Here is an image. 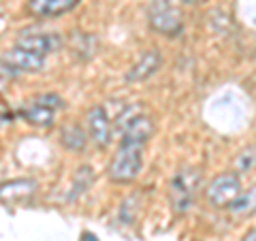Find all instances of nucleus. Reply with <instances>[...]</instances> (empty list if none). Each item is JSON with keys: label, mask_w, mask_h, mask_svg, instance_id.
<instances>
[{"label": "nucleus", "mask_w": 256, "mask_h": 241, "mask_svg": "<svg viewBox=\"0 0 256 241\" xmlns=\"http://www.w3.org/2000/svg\"><path fill=\"white\" fill-rule=\"evenodd\" d=\"M143 171V146H130L122 143L120 150L114 154L107 168V175L116 184H130L139 178Z\"/></svg>", "instance_id": "f257e3e1"}, {"label": "nucleus", "mask_w": 256, "mask_h": 241, "mask_svg": "<svg viewBox=\"0 0 256 241\" xmlns=\"http://www.w3.org/2000/svg\"><path fill=\"white\" fill-rule=\"evenodd\" d=\"M201 182H203L201 168H194V166H186L175 175L169 188V200L175 214H186L194 205Z\"/></svg>", "instance_id": "f03ea898"}, {"label": "nucleus", "mask_w": 256, "mask_h": 241, "mask_svg": "<svg viewBox=\"0 0 256 241\" xmlns=\"http://www.w3.org/2000/svg\"><path fill=\"white\" fill-rule=\"evenodd\" d=\"M148 15L150 26L164 36H178L184 28L180 0H152Z\"/></svg>", "instance_id": "7ed1b4c3"}, {"label": "nucleus", "mask_w": 256, "mask_h": 241, "mask_svg": "<svg viewBox=\"0 0 256 241\" xmlns=\"http://www.w3.org/2000/svg\"><path fill=\"white\" fill-rule=\"evenodd\" d=\"M45 64L47 62L43 56L24 50L20 45L0 54V73H4L6 77H15L22 73H41Z\"/></svg>", "instance_id": "20e7f679"}, {"label": "nucleus", "mask_w": 256, "mask_h": 241, "mask_svg": "<svg viewBox=\"0 0 256 241\" xmlns=\"http://www.w3.org/2000/svg\"><path fill=\"white\" fill-rule=\"evenodd\" d=\"M64 107V100L58 94H43L30 100L28 107H24L22 116L28 124L38 128H50L56 122V111Z\"/></svg>", "instance_id": "39448f33"}, {"label": "nucleus", "mask_w": 256, "mask_h": 241, "mask_svg": "<svg viewBox=\"0 0 256 241\" xmlns=\"http://www.w3.org/2000/svg\"><path fill=\"white\" fill-rule=\"evenodd\" d=\"M239 192H242V182H239L237 173H220L210 182V186L205 188V200L210 207L222 210L228 207Z\"/></svg>", "instance_id": "423d86ee"}, {"label": "nucleus", "mask_w": 256, "mask_h": 241, "mask_svg": "<svg viewBox=\"0 0 256 241\" xmlns=\"http://www.w3.org/2000/svg\"><path fill=\"white\" fill-rule=\"evenodd\" d=\"M15 45L47 58L50 54H56L62 50L64 38L60 32H22V36L18 38Z\"/></svg>", "instance_id": "0eeeda50"}, {"label": "nucleus", "mask_w": 256, "mask_h": 241, "mask_svg": "<svg viewBox=\"0 0 256 241\" xmlns=\"http://www.w3.org/2000/svg\"><path fill=\"white\" fill-rule=\"evenodd\" d=\"M88 136L96 143L98 148H107L111 139H114V126H111V118L105 111V107L98 105V107H92L88 111Z\"/></svg>", "instance_id": "6e6552de"}, {"label": "nucleus", "mask_w": 256, "mask_h": 241, "mask_svg": "<svg viewBox=\"0 0 256 241\" xmlns=\"http://www.w3.org/2000/svg\"><path fill=\"white\" fill-rule=\"evenodd\" d=\"M154 130H156V126L150 116H132L122 126V143L146 146L152 136H154Z\"/></svg>", "instance_id": "1a4fd4ad"}, {"label": "nucleus", "mask_w": 256, "mask_h": 241, "mask_svg": "<svg viewBox=\"0 0 256 241\" xmlns=\"http://www.w3.org/2000/svg\"><path fill=\"white\" fill-rule=\"evenodd\" d=\"M162 66V56H160L158 50H150V52H143L141 58L128 68L126 73V82L128 84H139V82H146L154 73H158V68Z\"/></svg>", "instance_id": "9d476101"}, {"label": "nucleus", "mask_w": 256, "mask_h": 241, "mask_svg": "<svg viewBox=\"0 0 256 241\" xmlns=\"http://www.w3.org/2000/svg\"><path fill=\"white\" fill-rule=\"evenodd\" d=\"M82 2V0H28L26 9L34 18H58L62 13H68L70 9Z\"/></svg>", "instance_id": "9b49d317"}, {"label": "nucleus", "mask_w": 256, "mask_h": 241, "mask_svg": "<svg viewBox=\"0 0 256 241\" xmlns=\"http://www.w3.org/2000/svg\"><path fill=\"white\" fill-rule=\"evenodd\" d=\"M96 47H98L96 36L88 32H75V36L70 38V52L77 60H90L96 54Z\"/></svg>", "instance_id": "f8f14e48"}, {"label": "nucleus", "mask_w": 256, "mask_h": 241, "mask_svg": "<svg viewBox=\"0 0 256 241\" xmlns=\"http://www.w3.org/2000/svg\"><path fill=\"white\" fill-rule=\"evenodd\" d=\"M60 143L70 152H84L86 143H88V132L84 130L82 126L77 124H68L62 128L60 132Z\"/></svg>", "instance_id": "ddd939ff"}, {"label": "nucleus", "mask_w": 256, "mask_h": 241, "mask_svg": "<svg viewBox=\"0 0 256 241\" xmlns=\"http://www.w3.org/2000/svg\"><path fill=\"white\" fill-rule=\"evenodd\" d=\"M36 184L32 180H15V182H9L4 186H0V198L11 203V200H18V198H24V196H30L34 192Z\"/></svg>", "instance_id": "4468645a"}, {"label": "nucleus", "mask_w": 256, "mask_h": 241, "mask_svg": "<svg viewBox=\"0 0 256 241\" xmlns=\"http://www.w3.org/2000/svg\"><path fill=\"white\" fill-rule=\"evenodd\" d=\"M254 196H256L254 188H250L248 192H239V194L230 200L228 210L233 214H252L254 212Z\"/></svg>", "instance_id": "2eb2a0df"}, {"label": "nucleus", "mask_w": 256, "mask_h": 241, "mask_svg": "<svg viewBox=\"0 0 256 241\" xmlns=\"http://www.w3.org/2000/svg\"><path fill=\"white\" fill-rule=\"evenodd\" d=\"M92 182H94V178H92V168H90V166H82V168H77L75 186H79V188H75V192L70 194V198H75V196L82 194V192H86L88 188L92 186Z\"/></svg>", "instance_id": "dca6fc26"}, {"label": "nucleus", "mask_w": 256, "mask_h": 241, "mask_svg": "<svg viewBox=\"0 0 256 241\" xmlns=\"http://www.w3.org/2000/svg\"><path fill=\"white\" fill-rule=\"evenodd\" d=\"M252 168H254V148H248L237 158V171L248 173V171H252Z\"/></svg>", "instance_id": "f3484780"}, {"label": "nucleus", "mask_w": 256, "mask_h": 241, "mask_svg": "<svg viewBox=\"0 0 256 241\" xmlns=\"http://www.w3.org/2000/svg\"><path fill=\"white\" fill-rule=\"evenodd\" d=\"M6 84H9V79H6L4 73H0V92H4V90H6Z\"/></svg>", "instance_id": "a211bd4d"}, {"label": "nucleus", "mask_w": 256, "mask_h": 241, "mask_svg": "<svg viewBox=\"0 0 256 241\" xmlns=\"http://www.w3.org/2000/svg\"><path fill=\"white\" fill-rule=\"evenodd\" d=\"M254 239H256V230H254V228H250V230H248L246 235H244V239H242V241H254Z\"/></svg>", "instance_id": "6ab92c4d"}, {"label": "nucleus", "mask_w": 256, "mask_h": 241, "mask_svg": "<svg viewBox=\"0 0 256 241\" xmlns=\"http://www.w3.org/2000/svg\"><path fill=\"white\" fill-rule=\"evenodd\" d=\"M182 2H186V4H203V2H207V0H182Z\"/></svg>", "instance_id": "aec40b11"}]
</instances>
